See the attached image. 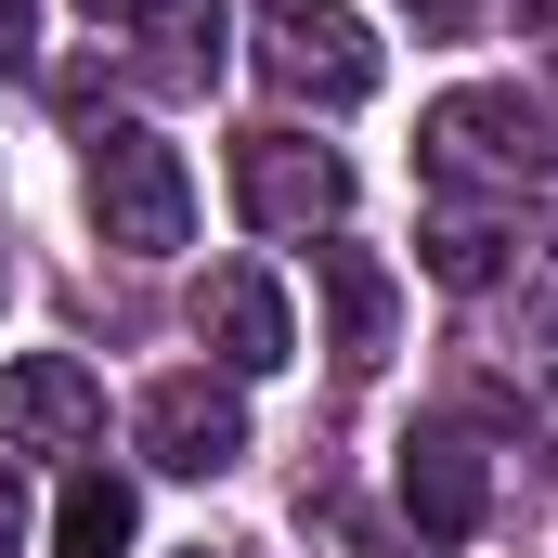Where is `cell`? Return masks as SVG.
Instances as JSON below:
<instances>
[{"mask_svg":"<svg viewBox=\"0 0 558 558\" xmlns=\"http://www.w3.org/2000/svg\"><path fill=\"white\" fill-rule=\"evenodd\" d=\"M78 195H92V234L105 247H131V260H169L182 234H195V182H182V156L118 118V131H92V169H78Z\"/></svg>","mask_w":558,"mask_h":558,"instance_id":"1","label":"cell"},{"mask_svg":"<svg viewBox=\"0 0 558 558\" xmlns=\"http://www.w3.org/2000/svg\"><path fill=\"white\" fill-rule=\"evenodd\" d=\"M416 156L441 195H520V182H546L558 143H546V105H520V92H441Z\"/></svg>","mask_w":558,"mask_h":558,"instance_id":"2","label":"cell"},{"mask_svg":"<svg viewBox=\"0 0 558 558\" xmlns=\"http://www.w3.org/2000/svg\"><path fill=\"white\" fill-rule=\"evenodd\" d=\"M260 65H274V92L325 105V118L377 92V39H364L351 0H274V13H260Z\"/></svg>","mask_w":558,"mask_h":558,"instance_id":"3","label":"cell"},{"mask_svg":"<svg viewBox=\"0 0 558 558\" xmlns=\"http://www.w3.org/2000/svg\"><path fill=\"white\" fill-rule=\"evenodd\" d=\"M234 208L260 234H325L351 208V156L338 143H299V131H247L234 143Z\"/></svg>","mask_w":558,"mask_h":558,"instance_id":"4","label":"cell"},{"mask_svg":"<svg viewBox=\"0 0 558 558\" xmlns=\"http://www.w3.org/2000/svg\"><path fill=\"white\" fill-rule=\"evenodd\" d=\"M0 441H13V454H92V441H105V390H92V364H65V351L0 364Z\"/></svg>","mask_w":558,"mask_h":558,"instance_id":"5","label":"cell"},{"mask_svg":"<svg viewBox=\"0 0 558 558\" xmlns=\"http://www.w3.org/2000/svg\"><path fill=\"white\" fill-rule=\"evenodd\" d=\"M143 454H156L169 481H221V468L247 454L234 377H156V390H143Z\"/></svg>","mask_w":558,"mask_h":558,"instance_id":"6","label":"cell"},{"mask_svg":"<svg viewBox=\"0 0 558 558\" xmlns=\"http://www.w3.org/2000/svg\"><path fill=\"white\" fill-rule=\"evenodd\" d=\"M403 520H416V546H468L481 533V454L454 428H416L403 441Z\"/></svg>","mask_w":558,"mask_h":558,"instance_id":"7","label":"cell"},{"mask_svg":"<svg viewBox=\"0 0 558 558\" xmlns=\"http://www.w3.org/2000/svg\"><path fill=\"white\" fill-rule=\"evenodd\" d=\"M208 351H221V377H274L286 351H299V325H286V286L274 274H208Z\"/></svg>","mask_w":558,"mask_h":558,"instance_id":"8","label":"cell"},{"mask_svg":"<svg viewBox=\"0 0 558 558\" xmlns=\"http://www.w3.org/2000/svg\"><path fill=\"white\" fill-rule=\"evenodd\" d=\"M312 274H325V351L364 377V364L390 351V274H377L364 247H312Z\"/></svg>","mask_w":558,"mask_h":558,"instance_id":"9","label":"cell"},{"mask_svg":"<svg viewBox=\"0 0 558 558\" xmlns=\"http://www.w3.org/2000/svg\"><path fill=\"white\" fill-rule=\"evenodd\" d=\"M131 481H118V468H78V481H65V520H52V558H131Z\"/></svg>","mask_w":558,"mask_h":558,"instance_id":"10","label":"cell"},{"mask_svg":"<svg viewBox=\"0 0 558 558\" xmlns=\"http://www.w3.org/2000/svg\"><path fill=\"white\" fill-rule=\"evenodd\" d=\"M156 39H169L156 52V92H208L221 78V13L208 0H156Z\"/></svg>","mask_w":558,"mask_h":558,"instance_id":"11","label":"cell"},{"mask_svg":"<svg viewBox=\"0 0 558 558\" xmlns=\"http://www.w3.org/2000/svg\"><path fill=\"white\" fill-rule=\"evenodd\" d=\"M428 274L441 286H494L507 274V234H494L481 208H441V221H428Z\"/></svg>","mask_w":558,"mask_h":558,"instance_id":"12","label":"cell"},{"mask_svg":"<svg viewBox=\"0 0 558 558\" xmlns=\"http://www.w3.org/2000/svg\"><path fill=\"white\" fill-rule=\"evenodd\" d=\"M26 546V481H13V454H0V558Z\"/></svg>","mask_w":558,"mask_h":558,"instance_id":"13","label":"cell"},{"mask_svg":"<svg viewBox=\"0 0 558 558\" xmlns=\"http://www.w3.org/2000/svg\"><path fill=\"white\" fill-rule=\"evenodd\" d=\"M26 26H39V0H0V65L26 52Z\"/></svg>","mask_w":558,"mask_h":558,"instance_id":"14","label":"cell"},{"mask_svg":"<svg viewBox=\"0 0 558 558\" xmlns=\"http://www.w3.org/2000/svg\"><path fill=\"white\" fill-rule=\"evenodd\" d=\"M403 13H416V26H468L481 0H403Z\"/></svg>","mask_w":558,"mask_h":558,"instance_id":"15","label":"cell"},{"mask_svg":"<svg viewBox=\"0 0 558 558\" xmlns=\"http://www.w3.org/2000/svg\"><path fill=\"white\" fill-rule=\"evenodd\" d=\"M78 13H105V26H118V13H156V0H78Z\"/></svg>","mask_w":558,"mask_h":558,"instance_id":"16","label":"cell"},{"mask_svg":"<svg viewBox=\"0 0 558 558\" xmlns=\"http://www.w3.org/2000/svg\"><path fill=\"white\" fill-rule=\"evenodd\" d=\"M182 558H247V546H182Z\"/></svg>","mask_w":558,"mask_h":558,"instance_id":"17","label":"cell"}]
</instances>
